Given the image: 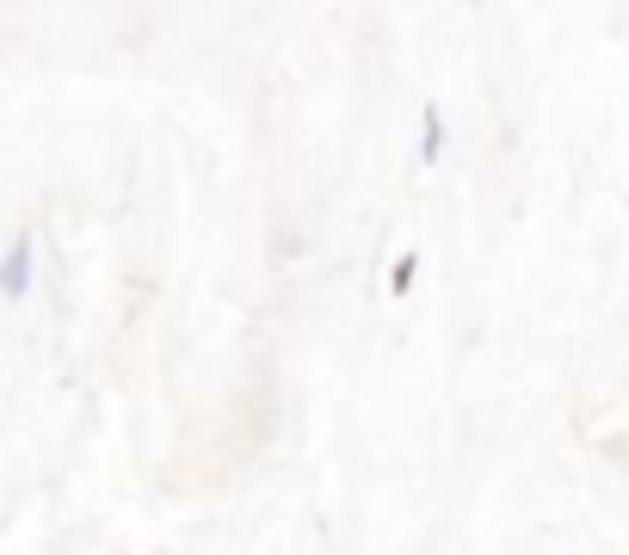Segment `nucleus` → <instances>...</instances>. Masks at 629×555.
Returning a JSON list of instances; mask_svg holds the SVG:
<instances>
[{"mask_svg": "<svg viewBox=\"0 0 629 555\" xmlns=\"http://www.w3.org/2000/svg\"><path fill=\"white\" fill-rule=\"evenodd\" d=\"M31 259H37V235L19 229L13 247L0 253V296H7V303H19V296L31 290Z\"/></svg>", "mask_w": 629, "mask_h": 555, "instance_id": "obj_1", "label": "nucleus"}, {"mask_svg": "<svg viewBox=\"0 0 629 555\" xmlns=\"http://www.w3.org/2000/svg\"><path fill=\"white\" fill-rule=\"evenodd\" d=\"M420 130H426V142H420V161L432 167V161L444 155V111H438V99H426V105H420Z\"/></svg>", "mask_w": 629, "mask_h": 555, "instance_id": "obj_2", "label": "nucleus"}, {"mask_svg": "<svg viewBox=\"0 0 629 555\" xmlns=\"http://www.w3.org/2000/svg\"><path fill=\"white\" fill-rule=\"evenodd\" d=\"M414 278H420V247H407L395 259V272H389V296H407V290H414Z\"/></svg>", "mask_w": 629, "mask_h": 555, "instance_id": "obj_3", "label": "nucleus"}]
</instances>
